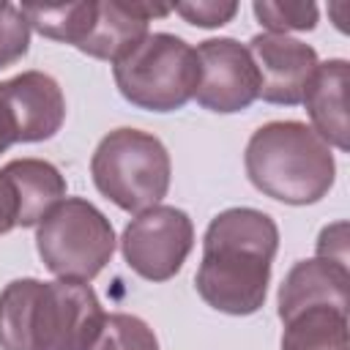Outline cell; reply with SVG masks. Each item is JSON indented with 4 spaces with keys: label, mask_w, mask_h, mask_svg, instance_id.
<instances>
[{
    "label": "cell",
    "mask_w": 350,
    "mask_h": 350,
    "mask_svg": "<svg viewBox=\"0 0 350 350\" xmlns=\"http://www.w3.org/2000/svg\"><path fill=\"white\" fill-rule=\"evenodd\" d=\"M276 249L279 227L265 211L216 213L202 235V262L194 273L200 298L221 314H254L265 304Z\"/></svg>",
    "instance_id": "1"
},
{
    "label": "cell",
    "mask_w": 350,
    "mask_h": 350,
    "mask_svg": "<svg viewBox=\"0 0 350 350\" xmlns=\"http://www.w3.org/2000/svg\"><path fill=\"white\" fill-rule=\"evenodd\" d=\"M104 317L88 282L14 279L0 290V350H90Z\"/></svg>",
    "instance_id": "2"
},
{
    "label": "cell",
    "mask_w": 350,
    "mask_h": 350,
    "mask_svg": "<svg viewBox=\"0 0 350 350\" xmlns=\"http://www.w3.org/2000/svg\"><path fill=\"white\" fill-rule=\"evenodd\" d=\"M243 167L260 194L284 205H314L336 180L331 148L301 120L260 126L246 142Z\"/></svg>",
    "instance_id": "3"
},
{
    "label": "cell",
    "mask_w": 350,
    "mask_h": 350,
    "mask_svg": "<svg viewBox=\"0 0 350 350\" xmlns=\"http://www.w3.org/2000/svg\"><path fill=\"white\" fill-rule=\"evenodd\" d=\"M90 175L109 202L137 216L167 197L172 161L156 134L123 126L101 137L90 159Z\"/></svg>",
    "instance_id": "4"
},
{
    "label": "cell",
    "mask_w": 350,
    "mask_h": 350,
    "mask_svg": "<svg viewBox=\"0 0 350 350\" xmlns=\"http://www.w3.org/2000/svg\"><path fill=\"white\" fill-rule=\"evenodd\" d=\"M120 96L148 112H175L194 98L200 82L197 49L172 33H148V38L112 66Z\"/></svg>",
    "instance_id": "5"
},
{
    "label": "cell",
    "mask_w": 350,
    "mask_h": 350,
    "mask_svg": "<svg viewBox=\"0 0 350 350\" xmlns=\"http://www.w3.org/2000/svg\"><path fill=\"white\" fill-rule=\"evenodd\" d=\"M118 246L112 221L85 197H66L36 227V249L49 273L66 282H93Z\"/></svg>",
    "instance_id": "6"
},
{
    "label": "cell",
    "mask_w": 350,
    "mask_h": 350,
    "mask_svg": "<svg viewBox=\"0 0 350 350\" xmlns=\"http://www.w3.org/2000/svg\"><path fill=\"white\" fill-rule=\"evenodd\" d=\"M191 246L194 221L189 219V213L161 202L137 213L120 235L126 265L148 282L172 279L191 254Z\"/></svg>",
    "instance_id": "7"
},
{
    "label": "cell",
    "mask_w": 350,
    "mask_h": 350,
    "mask_svg": "<svg viewBox=\"0 0 350 350\" xmlns=\"http://www.w3.org/2000/svg\"><path fill=\"white\" fill-rule=\"evenodd\" d=\"M200 63V82L194 101L216 115L243 112L257 101L260 74L246 44L224 36L194 46Z\"/></svg>",
    "instance_id": "8"
},
{
    "label": "cell",
    "mask_w": 350,
    "mask_h": 350,
    "mask_svg": "<svg viewBox=\"0 0 350 350\" xmlns=\"http://www.w3.org/2000/svg\"><path fill=\"white\" fill-rule=\"evenodd\" d=\"M66 120V96L55 77L22 71L0 82V129L11 145L52 139Z\"/></svg>",
    "instance_id": "9"
},
{
    "label": "cell",
    "mask_w": 350,
    "mask_h": 350,
    "mask_svg": "<svg viewBox=\"0 0 350 350\" xmlns=\"http://www.w3.org/2000/svg\"><path fill=\"white\" fill-rule=\"evenodd\" d=\"M246 49L260 74L257 98L279 107H295L304 101V93L320 66L314 46L282 33H257Z\"/></svg>",
    "instance_id": "10"
},
{
    "label": "cell",
    "mask_w": 350,
    "mask_h": 350,
    "mask_svg": "<svg viewBox=\"0 0 350 350\" xmlns=\"http://www.w3.org/2000/svg\"><path fill=\"white\" fill-rule=\"evenodd\" d=\"M167 14H172L170 5L142 0H96V19L77 49L88 57L115 66L148 38L150 19Z\"/></svg>",
    "instance_id": "11"
},
{
    "label": "cell",
    "mask_w": 350,
    "mask_h": 350,
    "mask_svg": "<svg viewBox=\"0 0 350 350\" xmlns=\"http://www.w3.org/2000/svg\"><path fill=\"white\" fill-rule=\"evenodd\" d=\"M350 268L336 265L323 257L298 260L279 284L276 312L284 323L287 317L312 306H342L347 309Z\"/></svg>",
    "instance_id": "12"
},
{
    "label": "cell",
    "mask_w": 350,
    "mask_h": 350,
    "mask_svg": "<svg viewBox=\"0 0 350 350\" xmlns=\"http://www.w3.org/2000/svg\"><path fill=\"white\" fill-rule=\"evenodd\" d=\"M347 82H350V63L342 57H331L317 66L301 101L309 112L312 131L328 148L336 150H350Z\"/></svg>",
    "instance_id": "13"
},
{
    "label": "cell",
    "mask_w": 350,
    "mask_h": 350,
    "mask_svg": "<svg viewBox=\"0 0 350 350\" xmlns=\"http://www.w3.org/2000/svg\"><path fill=\"white\" fill-rule=\"evenodd\" d=\"M16 189L19 227H38L66 200L63 172L44 159H14L3 167Z\"/></svg>",
    "instance_id": "14"
},
{
    "label": "cell",
    "mask_w": 350,
    "mask_h": 350,
    "mask_svg": "<svg viewBox=\"0 0 350 350\" xmlns=\"http://www.w3.org/2000/svg\"><path fill=\"white\" fill-rule=\"evenodd\" d=\"M282 325V350H347V309L342 306H312Z\"/></svg>",
    "instance_id": "15"
},
{
    "label": "cell",
    "mask_w": 350,
    "mask_h": 350,
    "mask_svg": "<svg viewBox=\"0 0 350 350\" xmlns=\"http://www.w3.org/2000/svg\"><path fill=\"white\" fill-rule=\"evenodd\" d=\"M30 30L41 33L44 38L79 46L96 19V0L82 3H22L19 5Z\"/></svg>",
    "instance_id": "16"
},
{
    "label": "cell",
    "mask_w": 350,
    "mask_h": 350,
    "mask_svg": "<svg viewBox=\"0 0 350 350\" xmlns=\"http://www.w3.org/2000/svg\"><path fill=\"white\" fill-rule=\"evenodd\" d=\"M90 350H161L153 328L126 312H112L104 317V325L90 345Z\"/></svg>",
    "instance_id": "17"
},
{
    "label": "cell",
    "mask_w": 350,
    "mask_h": 350,
    "mask_svg": "<svg viewBox=\"0 0 350 350\" xmlns=\"http://www.w3.org/2000/svg\"><path fill=\"white\" fill-rule=\"evenodd\" d=\"M252 11L257 22L265 27V33H282L290 36V30H314L320 8L314 3H295V0H257L252 3Z\"/></svg>",
    "instance_id": "18"
},
{
    "label": "cell",
    "mask_w": 350,
    "mask_h": 350,
    "mask_svg": "<svg viewBox=\"0 0 350 350\" xmlns=\"http://www.w3.org/2000/svg\"><path fill=\"white\" fill-rule=\"evenodd\" d=\"M30 33L33 30L22 8L8 0H0V68H8L27 55Z\"/></svg>",
    "instance_id": "19"
},
{
    "label": "cell",
    "mask_w": 350,
    "mask_h": 350,
    "mask_svg": "<svg viewBox=\"0 0 350 350\" xmlns=\"http://www.w3.org/2000/svg\"><path fill=\"white\" fill-rule=\"evenodd\" d=\"M178 16H183L194 27H221L235 19L238 3L227 0H194V3H175L170 5Z\"/></svg>",
    "instance_id": "20"
},
{
    "label": "cell",
    "mask_w": 350,
    "mask_h": 350,
    "mask_svg": "<svg viewBox=\"0 0 350 350\" xmlns=\"http://www.w3.org/2000/svg\"><path fill=\"white\" fill-rule=\"evenodd\" d=\"M314 257H323V260H331L347 268V221H334L320 230Z\"/></svg>",
    "instance_id": "21"
},
{
    "label": "cell",
    "mask_w": 350,
    "mask_h": 350,
    "mask_svg": "<svg viewBox=\"0 0 350 350\" xmlns=\"http://www.w3.org/2000/svg\"><path fill=\"white\" fill-rule=\"evenodd\" d=\"M19 227V200L5 170H0V235Z\"/></svg>",
    "instance_id": "22"
},
{
    "label": "cell",
    "mask_w": 350,
    "mask_h": 350,
    "mask_svg": "<svg viewBox=\"0 0 350 350\" xmlns=\"http://www.w3.org/2000/svg\"><path fill=\"white\" fill-rule=\"evenodd\" d=\"M8 148H11V142H8V137H5V134H3V129H0V153H5Z\"/></svg>",
    "instance_id": "23"
}]
</instances>
